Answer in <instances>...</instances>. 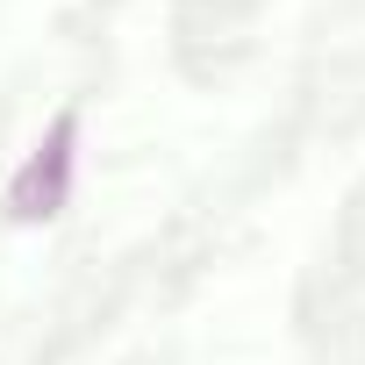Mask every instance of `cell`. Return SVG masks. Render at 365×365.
<instances>
[{"label":"cell","mask_w":365,"mask_h":365,"mask_svg":"<svg viewBox=\"0 0 365 365\" xmlns=\"http://www.w3.org/2000/svg\"><path fill=\"white\" fill-rule=\"evenodd\" d=\"M72 143H79V115L65 108L51 122V136L29 150V165L15 172V187H8V215L15 222H51L72 194Z\"/></svg>","instance_id":"6da1fadb"}]
</instances>
